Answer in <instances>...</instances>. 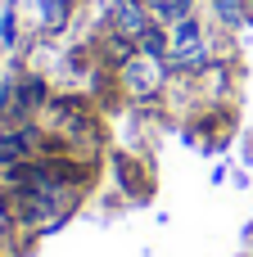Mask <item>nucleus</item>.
I'll list each match as a JSON object with an SVG mask.
<instances>
[{"instance_id":"obj_1","label":"nucleus","mask_w":253,"mask_h":257,"mask_svg":"<svg viewBox=\"0 0 253 257\" xmlns=\"http://www.w3.org/2000/svg\"><path fill=\"white\" fill-rule=\"evenodd\" d=\"M167 59H172L181 72H195V68H204V59H208V41H204V27L195 23V14L177 18V27H172V41H167Z\"/></svg>"},{"instance_id":"obj_2","label":"nucleus","mask_w":253,"mask_h":257,"mask_svg":"<svg viewBox=\"0 0 253 257\" xmlns=\"http://www.w3.org/2000/svg\"><path fill=\"white\" fill-rule=\"evenodd\" d=\"M109 32L122 36V41H131V45L140 50L145 36L154 32V9H149L145 0H113V5H109Z\"/></svg>"},{"instance_id":"obj_3","label":"nucleus","mask_w":253,"mask_h":257,"mask_svg":"<svg viewBox=\"0 0 253 257\" xmlns=\"http://www.w3.org/2000/svg\"><path fill=\"white\" fill-rule=\"evenodd\" d=\"M163 54H149V50H136L127 63H122V86L136 95V99H154L163 90Z\"/></svg>"},{"instance_id":"obj_4","label":"nucleus","mask_w":253,"mask_h":257,"mask_svg":"<svg viewBox=\"0 0 253 257\" xmlns=\"http://www.w3.org/2000/svg\"><path fill=\"white\" fill-rule=\"evenodd\" d=\"M113 167H118V176H122V185L131 190V194H149V181H145V172L127 158V154H113Z\"/></svg>"},{"instance_id":"obj_5","label":"nucleus","mask_w":253,"mask_h":257,"mask_svg":"<svg viewBox=\"0 0 253 257\" xmlns=\"http://www.w3.org/2000/svg\"><path fill=\"white\" fill-rule=\"evenodd\" d=\"M68 18V0H45V27H63Z\"/></svg>"},{"instance_id":"obj_6","label":"nucleus","mask_w":253,"mask_h":257,"mask_svg":"<svg viewBox=\"0 0 253 257\" xmlns=\"http://www.w3.org/2000/svg\"><path fill=\"white\" fill-rule=\"evenodd\" d=\"M244 5H249V14H253V0H244Z\"/></svg>"}]
</instances>
